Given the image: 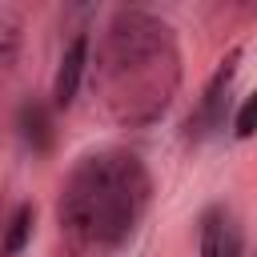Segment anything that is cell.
I'll return each mask as SVG.
<instances>
[{
  "label": "cell",
  "instance_id": "277c9868",
  "mask_svg": "<svg viewBox=\"0 0 257 257\" xmlns=\"http://www.w3.org/2000/svg\"><path fill=\"white\" fill-rule=\"evenodd\" d=\"M84 64H88V36H72V44L64 48L60 64H56V76H52V100L56 108H68L76 100V88H80V76H84Z\"/></svg>",
  "mask_w": 257,
  "mask_h": 257
},
{
  "label": "cell",
  "instance_id": "5b68a950",
  "mask_svg": "<svg viewBox=\"0 0 257 257\" xmlns=\"http://www.w3.org/2000/svg\"><path fill=\"white\" fill-rule=\"evenodd\" d=\"M237 253H241V229L225 217V209H205L197 257H237Z\"/></svg>",
  "mask_w": 257,
  "mask_h": 257
},
{
  "label": "cell",
  "instance_id": "6da1fadb",
  "mask_svg": "<svg viewBox=\"0 0 257 257\" xmlns=\"http://www.w3.org/2000/svg\"><path fill=\"white\" fill-rule=\"evenodd\" d=\"M149 205V173L133 153L84 157L60 197V229L80 253L116 249Z\"/></svg>",
  "mask_w": 257,
  "mask_h": 257
},
{
  "label": "cell",
  "instance_id": "ba28073f",
  "mask_svg": "<svg viewBox=\"0 0 257 257\" xmlns=\"http://www.w3.org/2000/svg\"><path fill=\"white\" fill-rule=\"evenodd\" d=\"M253 124H257V96H245L241 112H237V137H253Z\"/></svg>",
  "mask_w": 257,
  "mask_h": 257
},
{
  "label": "cell",
  "instance_id": "52a82bcc",
  "mask_svg": "<svg viewBox=\"0 0 257 257\" xmlns=\"http://www.w3.org/2000/svg\"><path fill=\"white\" fill-rule=\"evenodd\" d=\"M32 225H36V213H32V205H20V209L12 213V221H8V229H4L0 253H4V257H16V253L28 245V237H32Z\"/></svg>",
  "mask_w": 257,
  "mask_h": 257
},
{
  "label": "cell",
  "instance_id": "8992f818",
  "mask_svg": "<svg viewBox=\"0 0 257 257\" xmlns=\"http://www.w3.org/2000/svg\"><path fill=\"white\" fill-rule=\"evenodd\" d=\"M16 124H20V137L32 153H48L52 149V116L40 100H24L20 112H16Z\"/></svg>",
  "mask_w": 257,
  "mask_h": 257
},
{
  "label": "cell",
  "instance_id": "7a4b0ae2",
  "mask_svg": "<svg viewBox=\"0 0 257 257\" xmlns=\"http://www.w3.org/2000/svg\"><path fill=\"white\" fill-rule=\"evenodd\" d=\"M177 88L173 28L149 12H116L104 36V92L120 120H153Z\"/></svg>",
  "mask_w": 257,
  "mask_h": 257
},
{
  "label": "cell",
  "instance_id": "3957f363",
  "mask_svg": "<svg viewBox=\"0 0 257 257\" xmlns=\"http://www.w3.org/2000/svg\"><path fill=\"white\" fill-rule=\"evenodd\" d=\"M237 60H241V48H233L225 60H221V68L213 72V80L205 84V96H201V104H197V112L189 116V137H205V133H213L221 120H225V92H229V84H233V76H237Z\"/></svg>",
  "mask_w": 257,
  "mask_h": 257
}]
</instances>
